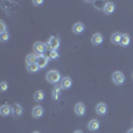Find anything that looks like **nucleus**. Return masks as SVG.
Segmentation results:
<instances>
[{
	"label": "nucleus",
	"mask_w": 133,
	"mask_h": 133,
	"mask_svg": "<svg viewBox=\"0 0 133 133\" xmlns=\"http://www.w3.org/2000/svg\"><path fill=\"white\" fill-rule=\"evenodd\" d=\"M45 79H47V81L51 83V84H57L59 81H61V76H60V72H59V71L52 69V71L47 72Z\"/></svg>",
	"instance_id": "obj_1"
},
{
	"label": "nucleus",
	"mask_w": 133,
	"mask_h": 133,
	"mask_svg": "<svg viewBox=\"0 0 133 133\" xmlns=\"http://www.w3.org/2000/svg\"><path fill=\"white\" fill-rule=\"evenodd\" d=\"M112 81L116 84V85H123L124 81H125V76L123 72H120V71H116L112 73Z\"/></svg>",
	"instance_id": "obj_2"
},
{
	"label": "nucleus",
	"mask_w": 133,
	"mask_h": 133,
	"mask_svg": "<svg viewBox=\"0 0 133 133\" xmlns=\"http://www.w3.org/2000/svg\"><path fill=\"white\" fill-rule=\"evenodd\" d=\"M45 48L47 45L41 41H36L35 44H33V53L37 55V56H40V55H44V52H45Z\"/></svg>",
	"instance_id": "obj_3"
},
{
	"label": "nucleus",
	"mask_w": 133,
	"mask_h": 133,
	"mask_svg": "<svg viewBox=\"0 0 133 133\" xmlns=\"http://www.w3.org/2000/svg\"><path fill=\"white\" fill-rule=\"evenodd\" d=\"M47 47H48L49 49H55V51H56V49L60 47V40H59V37L51 36V37L48 39V41H47Z\"/></svg>",
	"instance_id": "obj_4"
},
{
	"label": "nucleus",
	"mask_w": 133,
	"mask_h": 133,
	"mask_svg": "<svg viewBox=\"0 0 133 133\" xmlns=\"http://www.w3.org/2000/svg\"><path fill=\"white\" fill-rule=\"evenodd\" d=\"M103 41H104V37H103L101 33H93L92 37H91V43L93 44V45H96V47L97 45H101Z\"/></svg>",
	"instance_id": "obj_5"
},
{
	"label": "nucleus",
	"mask_w": 133,
	"mask_h": 133,
	"mask_svg": "<svg viewBox=\"0 0 133 133\" xmlns=\"http://www.w3.org/2000/svg\"><path fill=\"white\" fill-rule=\"evenodd\" d=\"M115 9H116V5H115V3H112V2H108V3H105V4L103 5V11H104L105 15L113 14Z\"/></svg>",
	"instance_id": "obj_6"
},
{
	"label": "nucleus",
	"mask_w": 133,
	"mask_h": 133,
	"mask_svg": "<svg viewBox=\"0 0 133 133\" xmlns=\"http://www.w3.org/2000/svg\"><path fill=\"white\" fill-rule=\"evenodd\" d=\"M48 61H49V59L45 56V55H40V56H37L36 64L39 65V68H45V66L48 65Z\"/></svg>",
	"instance_id": "obj_7"
},
{
	"label": "nucleus",
	"mask_w": 133,
	"mask_h": 133,
	"mask_svg": "<svg viewBox=\"0 0 133 133\" xmlns=\"http://www.w3.org/2000/svg\"><path fill=\"white\" fill-rule=\"evenodd\" d=\"M85 110H87V108H85V104H83V103H77L76 105H75V113L77 115V116H84L85 115Z\"/></svg>",
	"instance_id": "obj_8"
},
{
	"label": "nucleus",
	"mask_w": 133,
	"mask_h": 133,
	"mask_svg": "<svg viewBox=\"0 0 133 133\" xmlns=\"http://www.w3.org/2000/svg\"><path fill=\"white\" fill-rule=\"evenodd\" d=\"M43 115H44V109H43V107L36 105V107H33V108H32V116L35 117V118H40V117H43Z\"/></svg>",
	"instance_id": "obj_9"
},
{
	"label": "nucleus",
	"mask_w": 133,
	"mask_h": 133,
	"mask_svg": "<svg viewBox=\"0 0 133 133\" xmlns=\"http://www.w3.org/2000/svg\"><path fill=\"white\" fill-rule=\"evenodd\" d=\"M107 110H108V107H107L105 103H98L96 105V113L100 115V116H104L107 113Z\"/></svg>",
	"instance_id": "obj_10"
},
{
	"label": "nucleus",
	"mask_w": 133,
	"mask_h": 133,
	"mask_svg": "<svg viewBox=\"0 0 133 133\" xmlns=\"http://www.w3.org/2000/svg\"><path fill=\"white\" fill-rule=\"evenodd\" d=\"M60 87H61V89H69V88L72 87V79L71 77H63L61 83H60Z\"/></svg>",
	"instance_id": "obj_11"
},
{
	"label": "nucleus",
	"mask_w": 133,
	"mask_h": 133,
	"mask_svg": "<svg viewBox=\"0 0 133 133\" xmlns=\"http://www.w3.org/2000/svg\"><path fill=\"white\" fill-rule=\"evenodd\" d=\"M98 128H100V121L96 120V118L91 120L89 123H88V129L91 132H96V130H98Z\"/></svg>",
	"instance_id": "obj_12"
},
{
	"label": "nucleus",
	"mask_w": 133,
	"mask_h": 133,
	"mask_svg": "<svg viewBox=\"0 0 133 133\" xmlns=\"http://www.w3.org/2000/svg\"><path fill=\"white\" fill-rule=\"evenodd\" d=\"M84 29H85V27H84L83 23H75L73 27H72V31H73V33H76V35H80V33H83Z\"/></svg>",
	"instance_id": "obj_13"
},
{
	"label": "nucleus",
	"mask_w": 133,
	"mask_h": 133,
	"mask_svg": "<svg viewBox=\"0 0 133 133\" xmlns=\"http://www.w3.org/2000/svg\"><path fill=\"white\" fill-rule=\"evenodd\" d=\"M12 110H14L12 108L5 104V105H3L2 108H0V115H2L3 117H7V116H9L11 113H12Z\"/></svg>",
	"instance_id": "obj_14"
},
{
	"label": "nucleus",
	"mask_w": 133,
	"mask_h": 133,
	"mask_svg": "<svg viewBox=\"0 0 133 133\" xmlns=\"http://www.w3.org/2000/svg\"><path fill=\"white\" fill-rule=\"evenodd\" d=\"M130 44V37L127 33H121V40H120V45L121 47H128Z\"/></svg>",
	"instance_id": "obj_15"
},
{
	"label": "nucleus",
	"mask_w": 133,
	"mask_h": 133,
	"mask_svg": "<svg viewBox=\"0 0 133 133\" xmlns=\"http://www.w3.org/2000/svg\"><path fill=\"white\" fill-rule=\"evenodd\" d=\"M36 60H37V55H35V53H29V55H27V57H25V63H27V65H29V64H35Z\"/></svg>",
	"instance_id": "obj_16"
},
{
	"label": "nucleus",
	"mask_w": 133,
	"mask_h": 133,
	"mask_svg": "<svg viewBox=\"0 0 133 133\" xmlns=\"http://www.w3.org/2000/svg\"><path fill=\"white\" fill-rule=\"evenodd\" d=\"M45 56H47L49 60H55V59L59 57V53H57V51H55V49H49V51H47Z\"/></svg>",
	"instance_id": "obj_17"
},
{
	"label": "nucleus",
	"mask_w": 133,
	"mask_h": 133,
	"mask_svg": "<svg viewBox=\"0 0 133 133\" xmlns=\"http://www.w3.org/2000/svg\"><path fill=\"white\" fill-rule=\"evenodd\" d=\"M33 98H35V101H43V100H44V92L43 91H36L35 93H33Z\"/></svg>",
	"instance_id": "obj_18"
},
{
	"label": "nucleus",
	"mask_w": 133,
	"mask_h": 133,
	"mask_svg": "<svg viewBox=\"0 0 133 133\" xmlns=\"http://www.w3.org/2000/svg\"><path fill=\"white\" fill-rule=\"evenodd\" d=\"M120 40H121V33L118 32H115L112 36H110V41L113 44H120Z\"/></svg>",
	"instance_id": "obj_19"
},
{
	"label": "nucleus",
	"mask_w": 133,
	"mask_h": 133,
	"mask_svg": "<svg viewBox=\"0 0 133 133\" xmlns=\"http://www.w3.org/2000/svg\"><path fill=\"white\" fill-rule=\"evenodd\" d=\"M40 68H39V65L35 63V64H29V65H27V71L29 72V73H36L37 71H39Z\"/></svg>",
	"instance_id": "obj_20"
},
{
	"label": "nucleus",
	"mask_w": 133,
	"mask_h": 133,
	"mask_svg": "<svg viewBox=\"0 0 133 133\" xmlns=\"http://www.w3.org/2000/svg\"><path fill=\"white\" fill-rule=\"evenodd\" d=\"M14 113H15L16 117H19V116L23 115V108H21L20 104H15V107H14Z\"/></svg>",
	"instance_id": "obj_21"
},
{
	"label": "nucleus",
	"mask_w": 133,
	"mask_h": 133,
	"mask_svg": "<svg viewBox=\"0 0 133 133\" xmlns=\"http://www.w3.org/2000/svg\"><path fill=\"white\" fill-rule=\"evenodd\" d=\"M61 91V87L59 85V87H55V91L52 92V97L55 98V100H56L57 97H59V92Z\"/></svg>",
	"instance_id": "obj_22"
},
{
	"label": "nucleus",
	"mask_w": 133,
	"mask_h": 133,
	"mask_svg": "<svg viewBox=\"0 0 133 133\" xmlns=\"http://www.w3.org/2000/svg\"><path fill=\"white\" fill-rule=\"evenodd\" d=\"M9 39V35H8V32H3V33H0V40H2L3 43H5L7 40Z\"/></svg>",
	"instance_id": "obj_23"
},
{
	"label": "nucleus",
	"mask_w": 133,
	"mask_h": 133,
	"mask_svg": "<svg viewBox=\"0 0 133 133\" xmlns=\"http://www.w3.org/2000/svg\"><path fill=\"white\" fill-rule=\"evenodd\" d=\"M0 32H7V25H5V23H4V21L2 20V21H0Z\"/></svg>",
	"instance_id": "obj_24"
},
{
	"label": "nucleus",
	"mask_w": 133,
	"mask_h": 133,
	"mask_svg": "<svg viewBox=\"0 0 133 133\" xmlns=\"http://www.w3.org/2000/svg\"><path fill=\"white\" fill-rule=\"evenodd\" d=\"M7 88H8V84H7V81H3L2 84H0V89H2L3 92H5V91H7Z\"/></svg>",
	"instance_id": "obj_25"
},
{
	"label": "nucleus",
	"mask_w": 133,
	"mask_h": 133,
	"mask_svg": "<svg viewBox=\"0 0 133 133\" xmlns=\"http://www.w3.org/2000/svg\"><path fill=\"white\" fill-rule=\"evenodd\" d=\"M33 4H35V5H40V4H43V2H40V0H35Z\"/></svg>",
	"instance_id": "obj_26"
},
{
	"label": "nucleus",
	"mask_w": 133,
	"mask_h": 133,
	"mask_svg": "<svg viewBox=\"0 0 133 133\" xmlns=\"http://www.w3.org/2000/svg\"><path fill=\"white\" fill-rule=\"evenodd\" d=\"M73 133H83V132H81V130H75Z\"/></svg>",
	"instance_id": "obj_27"
},
{
	"label": "nucleus",
	"mask_w": 133,
	"mask_h": 133,
	"mask_svg": "<svg viewBox=\"0 0 133 133\" xmlns=\"http://www.w3.org/2000/svg\"><path fill=\"white\" fill-rule=\"evenodd\" d=\"M128 133H133V129H129V130H128Z\"/></svg>",
	"instance_id": "obj_28"
},
{
	"label": "nucleus",
	"mask_w": 133,
	"mask_h": 133,
	"mask_svg": "<svg viewBox=\"0 0 133 133\" xmlns=\"http://www.w3.org/2000/svg\"><path fill=\"white\" fill-rule=\"evenodd\" d=\"M32 133H40V132H32Z\"/></svg>",
	"instance_id": "obj_29"
},
{
	"label": "nucleus",
	"mask_w": 133,
	"mask_h": 133,
	"mask_svg": "<svg viewBox=\"0 0 133 133\" xmlns=\"http://www.w3.org/2000/svg\"><path fill=\"white\" fill-rule=\"evenodd\" d=\"M132 79H133V73H132Z\"/></svg>",
	"instance_id": "obj_30"
}]
</instances>
